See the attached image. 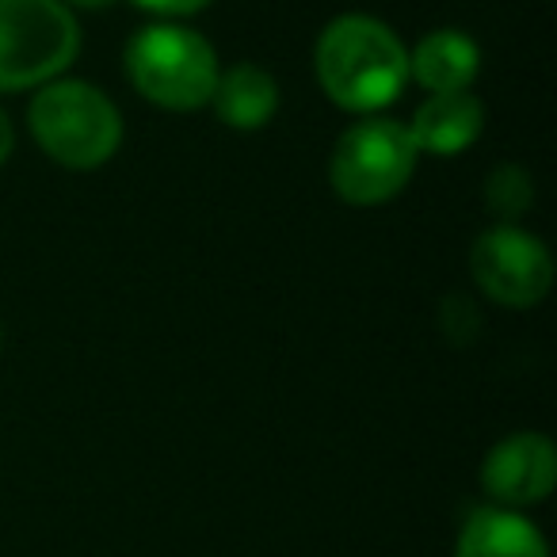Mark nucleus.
<instances>
[{
	"mask_svg": "<svg viewBox=\"0 0 557 557\" xmlns=\"http://www.w3.org/2000/svg\"><path fill=\"white\" fill-rule=\"evenodd\" d=\"M278 100H283V96H278V81L256 62H237V65H230V70H222L218 73L214 96H210L218 119H222L230 131H240V134L263 131V126L275 119Z\"/></svg>",
	"mask_w": 557,
	"mask_h": 557,
	"instance_id": "11",
	"label": "nucleus"
},
{
	"mask_svg": "<svg viewBox=\"0 0 557 557\" xmlns=\"http://www.w3.org/2000/svg\"><path fill=\"white\" fill-rule=\"evenodd\" d=\"M440 325L455 344H470L473 336L481 333V313H478V306H473V298L450 295L447 302L440 306Z\"/></svg>",
	"mask_w": 557,
	"mask_h": 557,
	"instance_id": "13",
	"label": "nucleus"
},
{
	"mask_svg": "<svg viewBox=\"0 0 557 557\" xmlns=\"http://www.w3.org/2000/svg\"><path fill=\"white\" fill-rule=\"evenodd\" d=\"M313 73L329 100L351 115H379L409 81V47L379 16L344 12L313 42Z\"/></svg>",
	"mask_w": 557,
	"mask_h": 557,
	"instance_id": "1",
	"label": "nucleus"
},
{
	"mask_svg": "<svg viewBox=\"0 0 557 557\" xmlns=\"http://www.w3.org/2000/svg\"><path fill=\"white\" fill-rule=\"evenodd\" d=\"M409 126L386 115H363L336 138L329 157V184L348 207H382L409 187L417 172Z\"/></svg>",
	"mask_w": 557,
	"mask_h": 557,
	"instance_id": "5",
	"label": "nucleus"
},
{
	"mask_svg": "<svg viewBox=\"0 0 557 557\" xmlns=\"http://www.w3.org/2000/svg\"><path fill=\"white\" fill-rule=\"evenodd\" d=\"M218 50L210 39L180 20L146 24L126 42V77L134 92L164 111H199L218 85Z\"/></svg>",
	"mask_w": 557,
	"mask_h": 557,
	"instance_id": "3",
	"label": "nucleus"
},
{
	"mask_svg": "<svg viewBox=\"0 0 557 557\" xmlns=\"http://www.w3.org/2000/svg\"><path fill=\"white\" fill-rule=\"evenodd\" d=\"M81 54V24L58 0H0V92L65 77Z\"/></svg>",
	"mask_w": 557,
	"mask_h": 557,
	"instance_id": "4",
	"label": "nucleus"
},
{
	"mask_svg": "<svg viewBox=\"0 0 557 557\" xmlns=\"http://www.w3.org/2000/svg\"><path fill=\"white\" fill-rule=\"evenodd\" d=\"M0 341H4V325H0Z\"/></svg>",
	"mask_w": 557,
	"mask_h": 557,
	"instance_id": "17",
	"label": "nucleus"
},
{
	"mask_svg": "<svg viewBox=\"0 0 557 557\" xmlns=\"http://www.w3.org/2000/svg\"><path fill=\"white\" fill-rule=\"evenodd\" d=\"M58 4H65V9H88V12H92V9H108V4H115V0H58Z\"/></svg>",
	"mask_w": 557,
	"mask_h": 557,
	"instance_id": "16",
	"label": "nucleus"
},
{
	"mask_svg": "<svg viewBox=\"0 0 557 557\" xmlns=\"http://www.w3.org/2000/svg\"><path fill=\"white\" fill-rule=\"evenodd\" d=\"M12 149H16V131H12V119H9V111L0 108V164L9 161V157H12Z\"/></svg>",
	"mask_w": 557,
	"mask_h": 557,
	"instance_id": "15",
	"label": "nucleus"
},
{
	"mask_svg": "<svg viewBox=\"0 0 557 557\" xmlns=\"http://www.w3.org/2000/svg\"><path fill=\"white\" fill-rule=\"evenodd\" d=\"M481 73V50L466 32L440 27L428 32L409 50V81H417L428 96L443 92H470Z\"/></svg>",
	"mask_w": 557,
	"mask_h": 557,
	"instance_id": "9",
	"label": "nucleus"
},
{
	"mask_svg": "<svg viewBox=\"0 0 557 557\" xmlns=\"http://www.w3.org/2000/svg\"><path fill=\"white\" fill-rule=\"evenodd\" d=\"M455 557H549V546L523 511L485 504L466 516Z\"/></svg>",
	"mask_w": 557,
	"mask_h": 557,
	"instance_id": "10",
	"label": "nucleus"
},
{
	"mask_svg": "<svg viewBox=\"0 0 557 557\" xmlns=\"http://www.w3.org/2000/svg\"><path fill=\"white\" fill-rule=\"evenodd\" d=\"M27 126L42 153L73 172L100 169L123 146V115L115 100L81 77H58L35 88Z\"/></svg>",
	"mask_w": 557,
	"mask_h": 557,
	"instance_id": "2",
	"label": "nucleus"
},
{
	"mask_svg": "<svg viewBox=\"0 0 557 557\" xmlns=\"http://www.w3.org/2000/svg\"><path fill=\"white\" fill-rule=\"evenodd\" d=\"M470 275L488 302L534 310L554 287V256L523 225H488L470 245Z\"/></svg>",
	"mask_w": 557,
	"mask_h": 557,
	"instance_id": "6",
	"label": "nucleus"
},
{
	"mask_svg": "<svg viewBox=\"0 0 557 557\" xmlns=\"http://www.w3.org/2000/svg\"><path fill=\"white\" fill-rule=\"evenodd\" d=\"M557 485V447L542 432L504 435L481 462V488L500 508H534Z\"/></svg>",
	"mask_w": 557,
	"mask_h": 557,
	"instance_id": "7",
	"label": "nucleus"
},
{
	"mask_svg": "<svg viewBox=\"0 0 557 557\" xmlns=\"http://www.w3.org/2000/svg\"><path fill=\"white\" fill-rule=\"evenodd\" d=\"M141 12L157 20H184V16H199L202 9H210L214 0H131Z\"/></svg>",
	"mask_w": 557,
	"mask_h": 557,
	"instance_id": "14",
	"label": "nucleus"
},
{
	"mask_svg": "<svg viewBox=\"0 0 557 557\" xmlns=\"http://www.w3.org/2000/svg\"><path fill=\"white\" fill-rule=\"evenodd\" d=\"M485 207L496 225H519L534 207V176L523 164H496L485 180Z\"/></svg>",
	"mask_w": 557,
	"mask_h": 557,
	"instance_id": "12",
	"label": "nucleus"
},
{
	"mask_svg": "<svg viewBox=\"0 0 557 557\" xmlns=\"http://www.w3.org/2000/svg\"><path fill=\"white\" fill-rule=\"evenodd\" d=\"M405 126L420 157H458L485 131V103L473 92L428 96Z\"/></svg>",
	"mask_w": 557,
	"mask_h": 557,
	"instance_id": "8",
	"label": "nucleus"
}]
</instances>
